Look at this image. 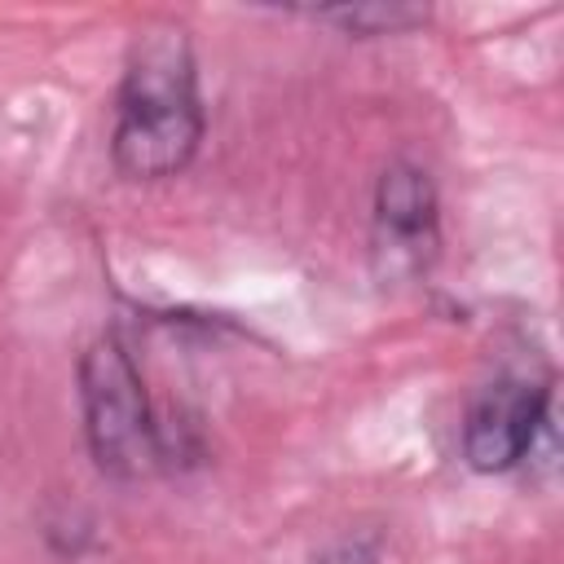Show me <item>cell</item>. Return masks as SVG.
<instances>
[{"label":"cell","mask_w":564,"mask_h":564,"mask_svg":"<svg viewBox=\"0 0 564 564\" xmlns=\"http://www.w3.org/2000/svg\"><path fill=\"white\" fill-rule=\"evenodd\" d=\"M203 141V101L194 53L181 31H150L137 40L115 110V167L132 181L181 172Z\"/></svg>","instance_id":"cell-1"},{"label":"cell","mask_w":564,"mask_h":564,"mask_svg":"<svg viewBox=\"0 0 564 564\" xmlns=\"http://www.w3.org/2000/svg\"><path fill=\"white\" fill-rule=\"evenodd\" d=\"M79 401H84V436L93 463L115 480H141L159 467L163 445L141 388V375L128 348L115 335H101L79 357Z\"/></svg>","instance_id":"cell-2"},{"label":"cell","mask_w":564,"mask_h":564,"mask_svg":"<svg viewBox=\"0 0 564 564\" xmlns=\"http://www.w3.org/2000/svg\"><path fill=\"white\" fill-rule=\"evenodd\" d=\"M441 247L436 225V189L432 176L414 163H392L375 185V225H370V260L375 278L414 282L427 273Z\"/></svg>","instance_id":"cell-3"},{"label":"cell","mask_w":564,"mask_h":564,"mask_svg":"<svg viewBox=\"0 0 564 564\" xmlns=\"http://www.w3.org/2000/svg\"><path fill=\"white\" fill-rule=\"evenodd\" d=\"M542 423H546V388L529 379H498L467 410L463 454L476 471H507L520 458H529Z\"/></svg>","instance_id":"cell-4"}]
</instances>
